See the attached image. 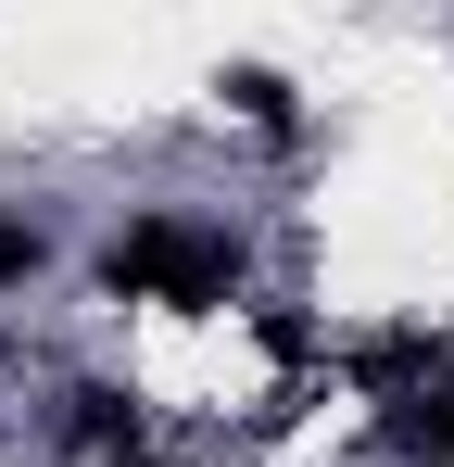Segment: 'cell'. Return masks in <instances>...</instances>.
I'll return each instance as SVG.
<instances>
[{
  "label": "cell",
  "instance_id": "cell-1",
  "mask_svg": "<svg viewBox=\"0 0 454 467\" xmlns=\"http://www.w3.org/2000/svg\"><path fill=\"white\" fill-rule=\"evenodd\" d=\"M240 278H253L240 228L177 215V202H151V215H127V228L101 240V291L114 304H240Z\"/></svg>",
  "mask_w": 454,
  "mask_h": 467
},
{
  "label": "cell",
  "instance_id": "cell-4",
  "mask_svg": "<svg viewBox=\"0 0 454 467\" xmlns=\"http://www.w3.org/2000/svg\"><path fill=\"white\" fill-rule=\"evenodd\" d=\"M215 101H240V127H265V140H291L303 114H291V77H265V64H227Z\"/></svg>",
  "mask_w": 454,
  "mask_h": 467
},
{
  "label": "cell",
  "instance_id": "cell-2",
  "mask_svg": "<svg viewBox=\"0 0 454 467\" xmlns=\"http://www.w3.org/2000/svg\"><path fill=\"white\" fill-rule=\"evenodd\" d=\"M64 442H88V455H151V404L127 379H64Z\"/></svg>",
  "mask_w": 454,
  "mask_h": 467
},
{
  "label": "cell",
  "instance_id": "cell-5",
  "mask_svg": "<svg viewBox=\"0 0 454 467\" xmlns=\"http://www.w3.org/2000/svg\"><path fill=\"white\" fill-rule=\"evenodd\" d=\"M38 265H51V228L38 215H0V291H26Z\"/></svg>",
  "mask_w": 454,
  "mask_h": 467
},
{
  "label": "cell",
  "instance_id": "cell-3",
  "mask_svg": "<svg viewBox=\"0 0 454 467\" xmlns=\"http://www.w3.org/2000/svg\"><path fill=\"white\" fill-rule=\"evenodd\" d=\"M378 455H391V467H454V379L378 404Z\"/></svg>",
  "mask_w": 454,
  "mask_h": 467
},
{
  "label": "cell",
  "instance_id": "cell-6",
  "mask_svg": "<svg viewBox=\"0 0 454 467\" xmlns=\"http://www.w3.org/2000/svg\"><path fill=\"white\" fill-rule=\"evenodd\" d=\"M127 467H177V455H127Z\"/></svg>",
  "mask_w": 454,
  "mask_h": 467
}]
</instances>
